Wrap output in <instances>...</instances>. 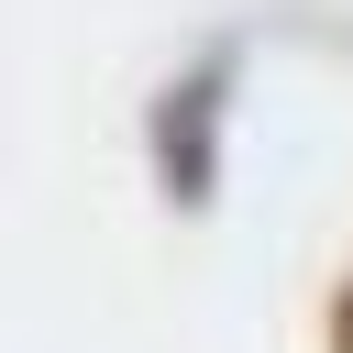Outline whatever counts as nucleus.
<instances>
[{
    "instance_id": "nucleus-1",
    "label": "nucleus",
    "mask_w": 353,
    "mask_h": 353,
    "mask_svg": "<svg viewBox=\"0 0 353 353\" xmlns=\"http://www.w3.org/2000/svg\"><path fill=\"white\" fill-rule=\"evenodd\" d=\"M221 88H232V44L154 99V176H165L176 210H210L221 199Z\"/></svg>"
}]
</instances>
